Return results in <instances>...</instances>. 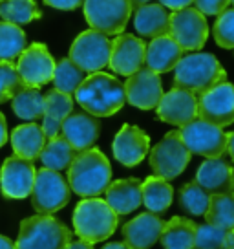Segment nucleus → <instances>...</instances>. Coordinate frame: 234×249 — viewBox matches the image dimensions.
<instances>
[{
    "label": "nucleus",
    "mask_w": 234,
    "mask_h": 249,
    "mask_svg": "<svg viewBox=\"0 0 234 249\" xmlns=\"http://www.w3.org/2000/svg\"><path fill=\"white\" fill-rule=\"evenodd\" d=\"M126 103L139 110H154L163 97L161 77L149 68H141L132 73L125 83Z\"/></svg>",
    "instance_id": "nucleus-16"
},
{
    "label": "nucleus",
    "mask_w": 234,
    "mask_h": 249,
    "mask_svg": "<svg viewBox=\"0 0 234 249\" xmlns=\"http://www.w3.org/2000/svg\"><path fill=\"white\" fill-rule=\"evenodd\" d=\"M86 79V73L77 64H73L70 59H61V61L55 64V71H53V86L55 90L63 93H75L81 83Z\"/></svg>",
    "instance_id": "nucleus-34"
},
{
    "label": "nucleus",
    "mask_w": 234,
    "mask_h": 249,
    "mask_svg": "<svg viewBox=\"0 0 234 249\" xmlns=\"http://www.w3.org/2000/svg\"><path fill=\"white\" fill-rule=\"evenodd\" d=\"M198 117L219 128L234 123V85L221 83L198 95Z\"/></svg>",
    "instance_id": "nucleus-13"
},
{
    "label": "nucleus",
    "mask_w": 234,
    "mask_h": 249,
    "mask_svg": "<svg viewBox=\"0 0 234 249\" xmlns=\"http://www.w3.org/2000/svg\"><path fill=\"white\" fill-rule=\"evenodd\" d=\"M71 189L68 179L61 176V172L40 169L35 174V183L32 191V207L39 214L51 216L53 213L66 207L70 202Z\"/></svg>",
    "instance_id": "nucleus-8"
},
{
    "label": "nucleus",
    "mask_w": 234,
    "mask_h": 249,
    "mask_svg": "<svg viewBox=\"0 0 234 249\" xmlns=\"http://www.w3.org/2000/svg\"><path fill=\"white\" fill-rule=\"evenodd\" d=\"M114 158L125 167L139 165L150 152V138L135 124H123L112 143Z\"/></svg>",
    "instance_id": "nucleus-17"
},
{
    "label": "nucleus",
    "mask_w": 234,
    "mask_h": 249,
    "mask_svg": "<svg viewBox=\"0 0 234 249\" xmlns=\"http://www.w3.org/2000/svg\"><path fill=\"white\" fill-rule=\"evenodd\" d=\"M170 37L183 52H198L209 37V24L196 8H183L170 13Z\"/></svg>",
    "instance_id": "nucleus-11"
},
{
    "label": "nucleus",
    "mask_w": 234,
    "mask_h": 249,
    "mask_svg": "<svg viewBox=\"0 0 234 249\" xmlns=\"http://www.w3.org/2000/svg\"><path fill=\"white\" fill-rule=\"evenodd\" d=\"M35 167L32 161L22 160L18 156L6 158L0 169V191L6 198L22 200L32 196L33 183H35Z\"/></svg>",
    "instance_id": "nucleus-15"
},
{
    "label": "nucleus",
    "mask_w": 234,
    "mask_h": 249,
    "mask_svg": "<svg viewBox=\"0 0 234 249\" xmlns=\"http://www.w3.org/2000/svg\"><path fill=\"white\" fill-rule=\"evenodd\" d=\"M64 249H94V246L84 240H75V242H70Z\"/></svg>",
    "instance_id": "nucleus-43"
},
{
    "label": "nucleus",
    "mask_w": 234,
    "mask_h": 249,
    "mask_svg": "<svg viewBox=\"0 0 234 249\" xmlns=\"http://www.w3.org/2000/svg\"><path fill=\"white\" fill-rule=\"evenodd\" d=\"M196 224L190 218L174 216L165 222L159 242L165 249H194Z\"/></svg>",
    "instance_id": "nucleus-27"
},
{
    "label": "nucleus",
    "mask_w": 234,
    "mask_h": 249,
    "mask_svg": "<svg viewBox=\"0 0 234 249\" xmlns=\"http://www.w3.org/2000/svg\"><path fill=\"white\" fill-rule=\"evenodd\" d=\"M71 242V231L61 220L35 214L20 222L15 249H64Z\"/></svg>",
    "instance_id": "nucleus-5"
},
{
    "label": "nucleus",
    "mask_w": 234,
    "mask_h": 249,
    "mask_svg": "<svg viewBox=\"0 0 234 249\" xmlns=\"http://www.w3.org/2000/svg\"><path fill=\"white\" fill-rule=\"evenodd\" d=\"M227 150H229V154L234 161V132L227 134Z\"/></svg>",
    "instance_id": "nucleus-45"
},
{
    "label": "nucleus",
    "mask_w": 234,
    "mask_h": 249,
    "mask_svg": "<svg viewBox=\"0 0 234 249\" xmlns=\"http://www.w3.org/2000/svg\"><path fill=\"white\" fill-rule=\"evenodd\" d=\"M73 112V99L68 93H63L59 90H50L44 95V116H42V132L46 140H51L59 136L63 121Z\"/></svg>",
    "instance_id": "nucleus-23"
},
{
    "label": "nucleus",
    "mask_w": 234,
    "mask_h": 249,
    "mask_svg": "<svg viewBox=\"0 0 234 249\" xmlns=\"http://www.w3.org/2000/svg\"><path fill=\"white\" fill-rule=\"evenodd\" d=\"M190 156L192 154L181 140L180 130H170L150 150L149 163L156 176L170 181L187 169V165L190 163Z\"/></svg>",
    "instance_id": "nucleus-6"
},
{
    "label": "nucleus",
    "mask_w": 234,
    "mask_h": 249,
    "mask_svg": "<svg viewBox=\"0 0 234 249\" xmlns=\"http://www.w3.org/2000/svg\"><path fill=\"white\" fill-rule=\"evenodd\" d=\"M231 6V0H194V8L201 15H221Z\"/></svg>",
    "instance_id": "nucleus-39"
},
{
    "label": "nucleus",
    "mask_w": 234,
    "mask_h": 249,
    "mask_svg": "<svg viewBox=\"0 0 234 249\" xmlns=\"http://www.w3.org/2000/svg\"><path fill=\"white\" fill-rule=\"evenodd\" d=\"M196 183L209 195H234V169L221 158L205 160L196 172Z\"/></svg>",
    "instance_id": "nucleus-21"
},
{
    "label": "nucleus",
    "mask_w": 234,
    "mask_h": 249,
    "mask_svg": "<svg viewBox=\"0 0 234 249\" xmlns=\"http://www.w3.org/2000/svg\"><path fill=\"white\" fill-rule=\"evenodd\" d=\"M183 57V50L178 46V42L170 35H163L152 39L150 44H147L145 53V68L152 70L154 73H167L178 66V62Z\"/></svg>",
    "instance_id": "nucleus-22"
},
{
    "label": "nucleus",
    "mask_w": 234,
    "mask_h": 249,
    "mask_svg": "<svg viewBox=\"0 0 234 249\" xmlns=\"http://www.w3.org/2000/svg\"><path fill=\"white\" fill-rule=\"evenodd\" d=\"M211 195L194 181H188L180 189V205L192 216H203L209 207Z\"/></svg>",
    "instance_id": "nucleus-35"
},
{
    "label": "nucleus",
    "mask_w": 234,
    "mask_h": 249,
    "mask_svg": "<svg viewBox=\"0 0 234 249\" xmlns=\"http://www.w3.org/2000/svg\"><path fill=\"white\" fill-rule=\"evenodd\" d=\"M73 95L75 101L81 105V108L94 117L114 116L126 103L125 85L117 77L104 71H95L86 75Z\"/></svg>",
    "instance_id": "nucleus-1"
},
{
    "label": "nucleus",
    "mask_w": 234,
    "mask_h": 249,
    "mask_svg": "<svg viewBox=\"0 0 234 249\" xmlns=\"http://www.w3.org/2000/svg\"><path fill=\"white\" fill-rule=\"evenodd\" d=\"M134 28L139 33V37L157 39L163 35H170V13L159 2L147 4L143 8L135 9Z\"/></svg>",
    "instance_id": "nucleus-25"
},
{
    "label": "nucleus",
    "mask_w": 234,
    "mask_h": 249,
    "mask_svg": "<svg viewBox=\"0 0 234 249\" xmlns=\"http://www.w3.org/2000/svg\"><path fill=\"white\" fill-rule=\"evenodd\" d=\"M145 53H147V44L143 42V39L132 33H121L112 40L108 61L110 70L117 75L130 77L132 73L145 66Z\"/></svg>",
    "instance_id": "nucleus-14"
},
{
    "label": "nucleus",
    "mask_w": 234,
    "mask_h": 249,
    "mask_svg": "<svg viewBox=\"0 0 234 249\" xmlns=\"http://www.w3.org/2000/svg\"><path fill=\"white\" fill-rule=\"evenodd\" d=\"M221 249H234V229L227 231L225 242H223V248Z\"/></svg>",
    "instance_id": "nucleus-44"
},
{
    "label": "nucleus",
    "mask_w": 234,
    "mask_h": 249,
    "mask_svg": "<svg viewBox=\"0 0 234 249\" xmlns=\"http://www.w3.org/2000/svg\"><path fill=\"white\" fill-rule=\"evenodd\" d=\"M22 79L13 62H0V103L11 101L17 93L24 90Z\"/></svg>",
    "instance_id": "nucleus-36"
},
{
    "label": "nucleus",
    "mask_w": 234,
    "mask_h": 249,
    "mask_svg": "<svg viewBox=\"0 0 234 249\" xmlns=\"http://www.w3.org/2000/svg\"><path fill=\"white\" fill-rule=\"evenodd\" d=\"M83 9L90 30L99 31L106 37L125 33L134 11L128 0H86Z\"/></svg>",
    "instance_id": "nucleus-7"
},
{
    "label": "nucleus",
    "mask_w": 234,
    "mask_h": 249,
    "mask_svg": "<svg viewBox=\"0 0 234 249\" xmlns=\"http://www.w3.org/2000/svg\"><path fill=\"white\" fill-rule=\"evenodd\" d=\"M8 143V123H6V117L0 112V148Z\"/></svg>",
    "instance_id": "nucleus-42"
},
{
    "label": "nucleus",
    "mask_w": 234,
    "mask_h": 249,
    "mask_svg": "<svg viewBox=\"0 0 234 249\" xmlns=\"http://www.w3.org/2000/svg\"><path fill=\"white\" fill-rule=\"evenodd\" d=\"M101 249H130V248L126 246L125 242H110V244H106V246Z\"/></svg>",
    "instance_id": "nucleus-47"
},
{
    "label": "nucleus",
    "mask_w": 234,
    "mask_h": 249,
    "mask_svg": "<svg viewBox=\"0 0 234 249\" xmlns=\"http://www.w3.org/2000/svg\"><path fill=\"white\" fill-rule=\"evenodd\" d=\"M0 249H15V244L9 240L8 236L0 234Z\"/></svg>",
    "instance_id": "nucleus-46"
},
{
    "label": "nucleus",
    "mask_w": 234,
    "mask_h": 249,
    "mask_svg": "<svg viewBox=\"0 0 234 249\" xmlns=\"http://www.w3.org/2000/svg\"><path fill=\"white\" fill-rule=\"evenodd\" d=\"M214 40L219 48L234 50V8H229L214 22Z\"/></svg>",
    "instance_id": "nucleus-38"
},
{
    "label": "nucleus",
    "mask_w": 234,
    "mask_h": 249,
    "mask_svg": "<svg viewBox=\"0 0 234 249\" xmlns=\"http://www.w3.org/2000/svg\"><path fill=\"white\" fill-rule=\"evenodd\" d=\"M40 9L33 0H0V17L4 22L24 26L40 18Z\"/></svg>",
    "instance_id": "nucleus-33"
},
{
    "label": "nucleus",
    "mask_w": 234,
    "mask_h": 249,
    "mask_svg": "<svg viewBox=\"0 0 234 249\" xmlns=\"http://www.w3.org/2000/svg\"><path fill=\"white\" fill-rule=\"evenodd\" d=\"M86 0H44L46 6H51L55 9H63V11H73L77 8H83Z\"/></svg>",
    "instance_id": "nucleus-40"
},
{
    "label": "nucleus",
    "mask_w": 234,
    "mask_h": 249,
    "mask_svg": "<svg viewBox=\"0 0 234 249\" xmlns=\"http://www.w3.org/2000/svg\"><path fill=\"white\" fill-rule=\"evenodd\" d=\"M159 4L167 9L178 11L183 8H190V4H194V0H159Z\"/></svg>",
    "instance_id": "nucleus-41"
},
{
    "label": "nucleus",
    "mask_w": 234,
    "mask_h": 249,
    "mask_svg": "<svg viewBox=\"0 0 234 249\" xmlns=\"http://www.w3.org/2000/svg\"><path fill=\"white\" fill-rule=\"evenodd\" d=\"M207 224L216 226L223 231L234 229V195H211L209 207L205 211Z\"/></svg>",
    "instance_id": "nucleus-30"
},
{
    "label": "nucleus",
    "mask_w": 234,
    "mask_h": 249,
    "mask_svg": "<svg viewBox=\"0 0 234 249\" xmlns=\"http://www.w3.org/2000/svg\"><path fill=\"white\" fill-rule=\"evenodd\" d=\"M225 81L227 71L212 53L185 55L174 68V88L187 90L196 97Z\"/></svg>",
    "instance_id": "nucleus-3"
},
{
    "label": "nucleus",
    "mask_w": 234,
    "mask_h": 249,
    "mask_svg": "<svg viewBox=\"0 0 234 249\" xmlns=\"http://www.w3.org/2000/svg\"><path fill=\"white\" fill-rule=\"evenodd\" d=\"M55 59L51 57L50 50L42 42H33L24 50L18 61H17V71L22 79L24 86L28 88H40L48 85L53 79Z\"/></svg>",
    "instance_id": "nucleus-12"
},
{
    "label": "nucleus",
    "mask_w": 234,
    "mask_h": 249,
    "mask_svg": "<svg viewBox=\"0 0 234 249\" xmlns=\"http://www.w3.org/2000/svg\"><path fill=\"white\" fill-rule=\"evenodd\" d=\"M11 108L17 117L33 123L44 116V95L39 88H24L11 99Z\"/></svg>",
    "instance_id": "nucleus-31"
},
{
    "label": "nucleus",
    "mask_w": 234,
    "mask_h": 249,
    "mask_svg": "<svg viewBox=\"0 0 234 249\" xmlns=\"http://www.w3.org/2000/svg\"><path fill=\"white\" fill-rule=\"evenodd\" d=\"M117 214L104 200L84 198L73 211V231L81 240L99 244L108 240L117 229Z\"/></svg>",
    "instance_id": "nucleus-4"
},
{
    "label": "nucleus",
    "mask_w": 234,
    "mask_h": 249,
    "mask_svg": "<svg viewBox=\"0 0 234 249\" xmlns=\"http://www.w3.org/2000/svg\"><path fill=\"white\" fill-rule=\"evenodd\" d=\"M61 132L66 141L71 145L75 152H84L88 148H94L95 141L101 134V123L99 119L90 114L83 112H71L63 121Z\"/></svg>",
    "instance_id": "nucleus-19"
},
{
    "label": "nucleus",
    "mask_w": 234,
    "mask_h": 249,
    "mask_svg": "<svg viewBox=\"0 0 234 249\" xmlns=\"http://www.w3.org/2000/svg\"><path fill=\"white\" fill-rule=\"evenodd\" d=\"M112 183V167L99 148L79 152L68 169V185L81 198H97Z\"/></svg>",
    "instance_id": "nucleus-2"
},
{
    "label": "nucleus",
    "mask_w": 234,
    "mask_h": 249,
    "mask_svg": "<svg viewBox=\"0 0 234 249\" xmlns=\"http://www.w3.org/2000/svg\"><path fill=\"white\" fill-rule=\"evenodd\" d=\"M106 200L110 207L114 209L117 216L119 214H130L143 203V196H141V183L135 178H125L112 181L110 187L106 189Z\"/></svg>",
    "instance_id": "nucleus-24"
},
{
    "label": "nucleus",
    "mask_w": 234,
    "mask_h": 249,
    "mask_svg": "<svg viewBox=\"0 0 234 249\" xmlns=\"http://www.w3.org/2000/svg\"><path fill=\"white\" fill-rule=\"evenodd\" d=\"M112 40L95 30H86L79 33L70 46V59L84 73L101 71L108 66Z\"/></svg>",
    "instance_id": "nucleus-9"
},
{
    "label": "nucleus",
    "mask_w": 234,
    "mask_h": 249,
    "mask_svg": "<svg viewBox=\"0 0 234 249\" xmlns=\"http://www.w3.org/2000/svg\"><path fill=\"white\" fill-rule=\"evenodd\" d=\"M28 48L26 33L20 26L0 22V62H13Z\"/></svg>",
    "instance_id": "nucleus-32"
},
{
    "label": "nucleus",
    "mask_w": 234,
    "mask_h": 249,
    "mask_svg": "<svg viewBox=\"0 0 234 249\" xmlns=\"http://www.w3.org/2000/svg\"><path fill=\"white\" fill-rule=\"evenodd\" d=\"M180 134L190 154H200L205 156L207 160H212L221 158L227 152V132L200 117L181 126Z\"/></svg>",
    "instance_id": "nucleus-10"
},
{
    "label": "nucleus",
    "mask_w": 234,
    "mask_h": 249,
    "mask_svg": "<svg viewBox=\"0 0 234 249\" xmlns=\"http://www.w3.org/2000/svg\"><path fill=\"white\" fill-rule=\"evenodd\" d=\"M156 112L165 123L185 126L198 117V97L187 90L172 88L170 92L163 93Z\"/></svg>",
    "instance_id": "nucleus-18"
},
{
    "label": "nucleus",
    "mask_w": 234,
    "mask_h": 249,
    "mask_svg": "<svg viewBox=\"0 0 234 249\" xmlns=\"http://www.w3.org/2000/svg\"><path fill=\"white\" fill-rule=\"evenodd\" d=\"M165 220L154 213H143L123 226L125 244L130 249H150L161 236Z\"/></svg>",
    "instance_id": "nucleus-20"
},
{
    "label": "nucleus",
    "mask_w": 234,
    "mask_h": 249,
    "mask_svg": "<svg viewBox=\"0 0 234 249\" xmlns=\"http://www.w3.org/2000/svg\"><path fill=\"white\" fill-rule=\"evenodd\" d=\"M141 196H143V203L149 209V213L159 214L170 207L174 189L167 179L159 178V176H149L141 183Z\"/></svg>",
    "instance_id": "nucleus-28"
},
{
    "label": "nucleus",
    "mask_w": 234,
    "mask_h": 249,
    "mask_svg": "<svg viewBox=\"0 0 234 249\" xmlns=\"http://www.w3.org/2000/svg\"><path fill=\"white\" fill-rule=\"evenodd\" d=\"M9 140H11V147H13L15 156L28 160V161L37 160L46 145V136L42 132L40 124L37 123L18 124L11 132Z\"/></svg>",
    "instance_id": "nucleus-26"
},
{
    "label": "nucleus",
    "mask_w": 234,
    "mask_h": 249,
    "mask_svg": "<svg viewBox=\"0 0 234 249\" xmlns=\"http://www.w3.org/2000/svg\"><path fill=\"white\" fill-rule=\"evenodd\" d=\"M130 2V6H132V9H139L143 8V6H147V4H150L152 0H128Z\"/></svg>",
    "instance_id": "nucleus-48"
},
{
    "label": "nucleus",
    "mask_w": 234,
    "mask_h": 249,
    "mask_svg": "<svg viewBox=\"0 0 234 249\" xmlns=\"http://www.w3.org/2000/svg\"><path fill=\"white\" fill-rule=\"evenodd\" d=\"M75 156H77V152L71 148V145L66 141L63 134H59V136H55V138L46 141L39 160L42 161L44 169L61 172L70 169V165L75 160Z\"/></svg>",
    "instance_id": "nucleus-29"
},
{
    "label": "nucleus",
    "mask_w": 234,
    "mask_h": 249,
    "mask_svg": "<svg viewBox=\"0 0 234 249\" xmlns=\"http://www.w3.org/2000/svg\"><path fill=\"white\" fill-rule=\"evenodd\" d=\"M227 231L219 229L211 224H200L196 226L194 249H221L225 242Z\"/></svg>",
    "instance_id": "nucleus-37"
},
{
    "label": "nucleus",
    "mask_w": 234,
    "mask_h": 249,
    "mask_svg": "<svg viewBox=\"0 0 234 249\" xmlns=\"http://www.w3.org/2000/svg\"><path fill=\"white\" fill-rule=\"evenodd\" d=\"M231 4H233V6H234V0H231Z\"/></svg>",
    "instance_id": "nucleus-49"
}]
</instances>
